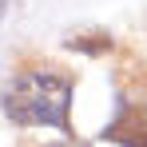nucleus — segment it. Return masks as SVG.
I'll return each mask as SVG.
<instances>
[{"instance_id":"20e7f679","label":"nucleus","mask_w":147,"mask_h":147,"mask_svg":"<svg viewBox=\"0 0 147 147\" xmlns=\"http://www.w3.org/2000/svg\"><path fill=\"white\" fill-rule=\"evenodd\" d=\"M0 20H4V0H0Z\"/></svg>"},{"instance_id":"f257e3e1","label":"nucleus","mask_w":147,"mask_h":147,"mask_svg":"<svg viewBox=\"0 0 147 147\" xmlns=\"http://www.w3.org/2000/svg\"><path fill=\"white\" fill-rule=\"evenodd\" d=\"M4 115L20 127H60L72 135V80L52 68H24L0 96Z\"/></svg>"},{"instance_id":"f03ea898","label":"nucleus","mask_w":147,"mask_h":147,"mask_svg":"<svg viewBox=\"0 0 147 147\" xmlns=\"http://www.w3.org/2000/svg\"><path fill=\"white\" fill-rule=\"evenodd\" d=\"M107 135L123 147H147V103H123L119 119L107 127Z\"/></svg>"},{"instance_id":"7ed1b4c3","label":"nucleus","mask_w":147,"mask_h":147,"mask_svg":"<svg viewBox=\"0 0 147 147\" xmlns=\"http://www.w3.org/2000/svg\"><path fill=\"white\" fill-rule=\"evenodd\" d=\"M56 147H88V143H76V139H64V143H56Z\"/></svg>"}]
</instances>
